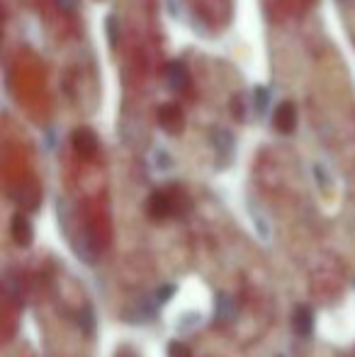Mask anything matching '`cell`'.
Returning <instances> with one entry per match:
<instances>
[{"instance_id": "6da1fadb", "label": "cell", "mask_w": 355, "mask_h": 357, "mask_svg": "<svg viewBox=\"0 0 355 357\" xmlns=\"http://www.w3.org/2000/svg\"><path fill=\"white\" fill-rule=\"evenodd\" d=\"M158 124L166 129L168 134H180L185 127V117H183V109L178 105L168 102L158 107Z\"/></svg>"}, {"instance_id": "7a4b0ae2", "label": "cell", "mask_w": 355, "mask_h": 357, "mask_svg": "<svg viewBox=\"0 0 355 357\" xmlns=\"http://www.w3.org/2000/svg\"><path fill=\"white\" fill-rule=\"evenodd\" d=\"M273 124L280 134H292L297 127V109L292 102H280L273 114Z\"/></svg>"}, {"instance_id": "3957f363", "label": "cell", "mask_w": 355, "mask_h": 357, "mask_svg": "<svg viewBox=\"0 0 355 357\" xmlns=\"http://www.w3.org/2000/svg\"><path fill=\"white\" fill-rule=\"evenodd\" d=\"M166 85L173 93H183L190 85V71L183 61H171L166 66Z\"/></svg>"}, {"instance_id": "277c9868", "label": "cell", "mask_w": 355, "mask_h": 357, "mask_svg": "<svg viewBox=\"0 0 355 357\" xmlns=\"http://www.w3.org/2000/svg\"><path fill=\"white\" fill-rule=\"evenodd\" d=\"M71 144H73V149H76V153L83 155V158H93L95 151H98V137H95V134L86 127L73 132Z\"/></svg>"}, {"instance_id": "5b68a950", "label": "cell", "mask_w": 355, "mask_h": 357, "mask_svg": "<svg viewBox=\"0 0 355 357\" xmlns=\"http://www.w3.org/2000/svg\"><path fill=\"white\" fill-rule=\"evenodd\" d=\"M173 212H176V202H173L166 192H153L151 197H149V214H151L153 219H166V216H171Z\"/></svg>"}, {"instance_id": "8992f818", "label": "cell", "mask_w": 355, "mask_h": 357, "mask_svg": "<svg viewBox=\"0 0 355 357\" xmlns=\"http://www.w3.org/2000/svg\"><path fill=\"white\" fill-rule=\"evenodd\" d=\"M292 328L299 338H309L314 331V314L309 306H297L294 309V316H292Z\"/></svg>"}, {"instance_id": "52a82bcc", "label": "cell", "mask_w": 355, "mask_h": 357, "mask_svg": "<svg viewBox=\"0 0 355 357\" xmlns=\"http://www.w3.org/2000/svg\"><path fill=\"white\" fill-rule=\"evenodd\" d=\"M209 139H212L214 151H217V153L222 155V158H229V155H232V151H234V137H232V132H229V129L214 127L212 134H209Z\"/></svg>"}, {"instance_id": "ba28073f", "label": "cell", "mask_w": 355, "mask_h": 357, "mask_svg": "<svg viewBox=\"0 0 355 357\" xmlns=\"http://www.w3.org/2000/svg\"><path fill=\"white\" fill-rule=\"evenodd\" d=\"M13 238L17 245H22V248H27L29 243H32V226H29L27 216L24 214H15L13 216Z\"/></svg>"}, {"instance_id": "9c48e42d", "label": "cell", "mask_w": 355, "mask_h": 357, "mask_svg": "<svg viewBox=\"0 0 355 357\" xmlns=\"http://www.w3.org/2000/svg\"><path fill=\"white\" fill-rule=\"evenodd\" d=\"M234 314H236V306H234V299L229 294H217V304H214V319L219 321V324H227V321L234 319Z\"/></svg>"}, {"instance_id": "30bf717a", "label": "cell", "mask_w": 355, "mask_h": 357, "mask_svg": "<svg viewBox=\"0 0 355 357\" xmlns=\"http://www.w3.org/2000/svg\"><path fill=\"white\" fill-rule=\"evenodd\" d=\"M253 107H256V112H266L268 107V90L266 88H256L253 90Z\"/></svg>"}, {"instance_id": "8fae6325", "label": "cell", "mask_w": 355, "mask_h": 357, "mask_svg": "<svg viewBox=\"0 0 355 357\" xmlns=\"http://www.w3.org/2000/svg\"><path fill=\"white\" fill-rule=\"evenodd\" d=\"M117 22L119 20L114 17V15H109L107 17V37H109V44H112V47L119 42V24Z\"/></svg>"}, {"instance_id": "7c38bea8", "label": "cell", "mask_w": 355, "mask_h": 357, "mask_svg": "<svg viewBox=\"0 0 355 357\" xmlns=\"http://www.w3.org/2000/svg\"><path fill=\"white\" fill-rule=\"evenodd\" d=\"M173 291H176V287H173V284H166V287H161V289H158L156 294H153V301H156L158 306H163V304H166L168 299H171V294H173Z\"/></svg>"}, {"instance_id": "4fadbf2b", "label": "cell", "mask_w": 355, "mask_h": 357, "mask_svg": "<svg viewBox=\"0 0 355 357\" xmlns=\"http://www.w3.org/2000/svg\"><path fill=\"white\" fill-rule=\"evenodd\" d=\"M168 355L171 357H192V353H190L183 343H178V340H173V343L168 345Z\"/></svg>"}, {"instance_id": "5bb4252c", "label": "cell", "mask_w": 355, "mask_h": 357, "mask_svg": "<svg viewBox=\"0 0 355 357\" xmlns=\"http://www.w3.org/2000/svg\"><path fill=\"white\" fill-rule=\"evenodd\" d=\"M78 324H81V328L86 331L88 335L93 333V311H90V309H83V314L78 316Z\"/></svg>"}, {"instance_id": "9a60e30c", "label": "cell", "mask_w": 355, "mask_h": 357, "mask_svg": "<svg viewBox=\"0 0 355 357\" xmlns=\"http://www.w3.org/2000/svg\"><path fill=\"white\" fill-rule=\"evenodd\" d=\"M243 102H246V100H243V95H236V98L232 100V112L236 114L239 122H243V117H246V114H243Z\"/></svg>"}, {"instance_id": "2e32d148", "label": "cell", "mask_w": 355, "mask_h": 357, "mask_svg": "<svg viewBox=\"0 0 355 357\" xmlns=\"http://www.w3.org/2000/svg\"><path fill=\"white\" fill-rule=\"evenodd\" d=\"M59 8H63L66 13H73V10H78V5H81V0H56Z\"/></svg>"}]
</instances>
